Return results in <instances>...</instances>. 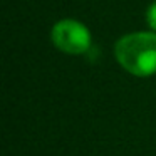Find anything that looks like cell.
Segmentation results:
<instances>
[{
  "mask_svg": "<svg viewBox=\"0 0 156 156\" xmlns=\"http://www.w3.org/2000/svg\"><path fill=\"white\" fill-rule=\"evenodd\" d=\"M116 59L129 74L148 77L156 72V34L134 32L121 37L116 44Z\"/></svg>",
  "mask_w": 156,
  "mask_h": 156,
  "instance_id": "cell-1",
  "label": "cell"
},
{
  "mask_svg": "<svg viewBox=\"0 0 156 156\" xmlns=\"http://www.w3.org/2000/svg\"><path fill=\"white\" fill-rule=\"evenodd\" d=\"M146 20H148V25L156 30V2H153L148 7V12H146Z\"/></svg>",
  "mask_w": 156,
  "mask_h": 156,
  "instance_id": "cell-3",
  "label": "cell"
},
{
  "mask_svg": "<svg viewBox=\"0 0 156 156\" xmlns=\"http://www.w3.org/2000/svg\"><path fill=\"white\" fill-rule=\"evenodd\" d=\"M52 42L57 49L66 54H84L91 47V34L84 24L72 19H66L54 25L52 29Z\"/></svg>",
  "mask_w": 156,
  "mask_h": 156,
  "instance_id": "cell-2",
  "label": "cell"
}]
</instances>
